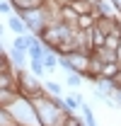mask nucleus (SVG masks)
<instances>
[{
	"label": "nucleus",
	"instance_id": "obj_1",
	"mask_svg": "<svg viewBox=\"0 0 121 126\" xmlns=\"http://www.w3.org/2000/svg\"><path fill=\"white\" fill-rule=\"evenodd\" d=\"M19 17H22L27 32L34 34V36H39V34L48 27V17H46V10H44V7H39V10H29V12H22Z\"/></svg>",
	"mask_w": 121,
	"mask_h": 126
},
{
	"label": "nucleus",
	"instance_id": "obj_2",
	"mask_svg": "<svg viewBox=\"0 0 121 126\" xmlns=\"http://www.w3.org/2000/svg\"><path fill=\"white\" fill-rule=\"evenodd\" d=\"M12 5V12L15 15H22V12H29V10H39L44 7L46 0H7Z\"/></svg>",
	"mask_w": 121,
	"mask_h": 126
},
{
	"label": "nucleus",
	"instance_id": "obj_3",
	"mask_svg": "<svg viewBox=\"0 0 121 126\" xmlns=\"http://www.w3.org/2000/svg\"><path fill=\"white\" fill-rule=\"evenodd\" d=\"M7 58L12 63V68L15 70H27V65H29V56H27V51H19V48H10L7 51Z\"/></svg>",
	"mask_w": 121,
	"mask_h": 126
},
{
	"label": "nucleus",
	"instance_id": "obj_4",
	"mask_svg": "<svg viewBox=\"0 0 121 126\" xmlns=\"http://www.w3.org/2000/svg\"><path fill=\"white\" fill-rule=\"evenodd\" d=\"M60 99H63V104H65V111H68L70 116H73V114H77V111H80V107L85 104V99H82V94H80V92L63 94Z\"/></svg>",
	"mask_w": 121,
	"mask_h": 126
},
{
	"label": "nucleus",
	"instance_id": "obj_5",
	"mask_svg": "<svg viewBox=\"0 0 121 126\" xmlns=\"http://www.w3.org/2000/svg\"><path fill=\"white\" fill-rule=\"evenodd\" d=\"M68 7H70L77 17H82V15H94V7H92L90 0H73Z\"/></svg>",
	"mask_w": 121,
	"mask_h": 126
},
{
	"label": "nucleus",
	"instance_id": "obj_6",
	"mask_svg": "<svg viewBox=\"0 0 121 126\" xmlns=\"http://www.w3.org/2000/svg\"><path fill=\"white\" fill-rule=\"evenodd\" d=\"M92 56H94L99 63H116V53H114V48H106V46L94 48V51H92Z\"/></svg>",
	"mask_w": 121,
	"mask_h": 126
},
{
	"label": "nucleus",
	"instance_id": "obj_7",
	"mask_svg": "<svg viewBox=\"0 0 121 126\" xmlns=\"http://www.w3.org/2000/svg\"><path fill=\"white\" fill-rule=\"evenodd\" d=\"M7 27L15 32V36H24V34H29V32H27V27H24V22H22V17L15 15V12L7 17Z\"/></svg>",
	"mask_w": 121,
	"mask_h": 126
},
{
	"label": "nucleus",
	"instance_id": "obj_8",
	"mask_svg": "<svg viewBox=\"0 0 121 126\" xmlns=\"http://www.w3.org/2000/svg\"><path fill=\"white\" fill-rule=\"evenodd\" d=\"M80 114H82V126H99L97 124V116H94V109H92L87 102L80 107Z\"/></svg>",
	"mask_w": 121,
	"mask_h": 126
},
{
	"label": "nucleus",
	"instance_id": "obj_9",
	"mask_svg": "<svg viewBox=\"0 0 121 126\" xmlns=\"http://www.w3.org/2000/svg\"><path fill=\"white\" fill-rule=\"evenodd\" d=\"M116 75H119V63H102V68H99V78L116 80Z\"/></svg>",
	"mask_w": 121,
	"mask_h": 126
},
{
	"label": "nucleus",
	"instance_id": "obj_10",
	"mask_svg": "<svg viewBox=\"0 0 121 126\" xmlns=\"http://www.w3.org/2000/svg\"><path fill=\"white\" fill-rule=\"evenodd\" d=\"M94 90H97V92H102V94H106V97H111V94H114V90H116V82H114V80L99 78L97 82H94Z\"/></svg>",
	"mask_w": 121,
	"mask_h": 126
},
{
	"label": "nucleus",
	"instance_id": "obj_11",
	"mask_svg": "<svg viewBox=\"0 0 121 126\" xmlns=\"http://www.w3.org/2000/svg\"><path fill=\"white\" fill-rule=\"evenodd\" d=\"M41 63H44V70H46V73L56 70V68H58V53L46 48V53H44V58H41Z\"/></svg>",
	"mask_w": 121,
	"mask_h": 126
},
{
	"label": "nucleus",
	"instance_id": "obj_12",
	"mask_svg": "<svg viewBox=\"0 0 121 126\" xmlns=\"http://www.w3.org/2000/svg\"><path fill=\"white\" fill-rule=\"evenodd\" d=\"M36 41V36L34 34H24V36H15V41H12V46L19 48V51H29V46Z\"/></svg>",
	"mask_w": 121,
	"mask_h": 126
},
{
	"label": "nucleus",
	"instance_id": "obj_13",
	"mask_svg": "<svg viewBox=\"0 0 121 126\" xmlns=\"http://www.w3.org/2000/svg\"><path fill=\"white\" fill-rule=\"evenodd\" d=\"M44 53H46V48H44V44H41L39 39H36V41L29 46V51H27L29 61H41V58H44Z\"/></svg>",
	"mask_w": 121,
	"mask_h": 126
},
{
	"label": "nucleus",
	"instance_id": "obj_14",
	"mask_svg": "<svg viewBox=\"0 0 121 126\" xmlns=\"http://www.w3.org/2000/svg\"><path fill=\"white\" fill-rule=\"evenodd\" d=\"M94 17H119V15L114 12V7L109 5V0H104V2L94 5Z\"/></svg>",
	"mask_w": 121,
	"mask_h": 126
},
{
	"label": "nucleus",
	"instance_id": "obj_15",
	"mask_svg": "<svg viewBox=\"0 0 121 126\" xmlns=\"http://www.w3.org/2000/svg\"><path fill=\"white\" fill-rule=\"evenodd\" d=\"M17 97H19L17 90H0V109H7Z\"/></svg>",
	"mask_w": 121,
	"mask_h": 126
},
{
	"label": "nucleus",
	"instance_id": "obj_16",
	"mask_svg": "<svg viewBox=\"0 0 121 126\" xmlns=\"http://www.w3.org/2000/svg\"><path fill=\"white\" fill-rule=\"evenodd\" d=\"M44 90L48 97H63V85L56 82V80H46L44 82Z\"/></svg>",
	"mask_w": 121,
	"mask_h": 126
},
{
	"label": "nucleus",
	"instance_id": "obj_17",
	"mask_svg": "<svg viewBox=\"0 0 121 126\" xmlns=\"http://www.w3.org/2000/svg\"><path fill=\"white\" fill-rule=\"evenodd\" d=\"M94 22H97L94 15H82V17H77V29L80 32H90L92 27H94Z\"/></svg>",
	"mask_w": 121,
	"mask_h": 126
},
{
	"label": "nucleus",
	"instance_id": "obj_18",
	"mask_svg": "<svg viewBox=\"0 0 121 126\" xmlns=\"http://www.w3.org/2000/svg\"><path fill=\"white\" fill-rule=\"evenodd\" d=\"M27 68H29V73L31 75H36V78L41 80L46 75V70H44V63L41 61H29V65H27Z\"/></svg>",
	"mask_w": 121,
	"mask_h": 126
},
{
	"label": "nucleus",
	"instance_id": "obj_19",
	"mask_svg": "<svg viewBox=\"0 0 121 126\" xmlns=\"http://www.w3.org/2000/svg\"><path fill=\"white\" fill-rule=\"evenodd\" d=\"M58 68H63L65 73H75V65L70 61V56H58Z\"/></svg>",
	"mask_w": 121,
	"mask_h": 126
},
{
	"label": "nucleus",
	"instance_id": "obj_20",
	"mask_svg": "<svg viewBox=\"0 0 121 126\" xmlns=\"http://www.w3.org/2000/svg\"><path fill=\"white\" fill-rule=\"evenodd\" d=\"M65 85L73 87V90H77V87L82 85V78H80L77 73H68V75H65Z\"/></svg>",
	"mask_w": 121,
	"mask_h": 126
},
{
	"label": "nucleus",
	"instance_id": "obj_21",
	"mask_svg": "<svg viewBox=\"0 0 121 126\" xmlns=\"http://www.w3.org/2000/svg\"><path fill=\"white\" fill-rule=\"evenodd\" d=\"M0 73H12V63L7 58V53H0Z\"/></svg>",
	"mask_w": 121,
	"mask_h": 126
},
{
	"label": "nucleus",
	"instance_id": "obj_22",
	"mask_svg": "<svg viewBox=\"0 0 121 126\" xmlns=\"http://www.w3.org/2000/svg\"><path fill=\"white\" fill-rule=\"evenodd\" d=\"M0 15H12V5L7 2V0H0Z\"/></svg>",
	"mask_w": 121,
	"mask_h": 126
},
{
	"label": "nucleus",
	"instance_id": "obj_23",
	"mask_svg": "<svg viewBox=\"0 0 121 126\" xmlns=\"http://www.w3.org/2000/svg\"><path fill=\"white\" fill-rule=\"evenodd\" d=\"M111 99H114V107H119V109H121V87H116V90H114Z\"/></svg>",
	"mask_w": 121,
	"mask_h": 126
},
{
	"label": "nucleus",
	"instance_id": "obj_24",
	"mask_svg": "<svg viewBox=\"0 0 121 126\" xmlns=\"http://www.w3.org/2000/svg\"><path fill=\"white\" fill-rule=\"evenodd\" d=\"M65 126H82V119H77L75 114H73V116H68V121H65Z\"/></svg>",
	"mask_w": 121,
	"mask_h": 126
},
{
	"label": "nucleus",
	"instance_id": "obj_25",
	"mask_svg": "<svg viewBox=\"0 0 121 126\" xmlns=\"http://www.w3.org/2000/svg\"><path fill=\"white\" fill-rule=\"evenodd\" d=\"M109 5H111V7H114V12L121 17V0H109Z\"/></svg>",
	"mask_w": 121,
	"mask_h": 126
},
{
	"label": "nucleus",
	"instance_id": "obj_26",
	"mask_svg": "<svg viewBox=\"0 0 121 126\" xmlns=\"http://www.w3.org/2000/svg\"><path fill=\"white\" fill-rule=\"evenodd\" d=\"M114 82H116V87H121V65H119V75H116V80H114Z\"/></svg>",
	"mask_w": 121,
	"mask_h": 126
},
{
	"label": "nucleus",
	"instance_id": "obj_27",
	"mask_svg": "<svg viewBox=\"0 0 121 126\" xmlns=\"http://www.w3.org/2000/svg\"><path fill=\"white\" fill-rule=\"evenodd\" d=\"M0 39H2V24H0Z\"/></svg>",
	"mask_w": 121,
	"mask_h": 126
}]
</instances>
